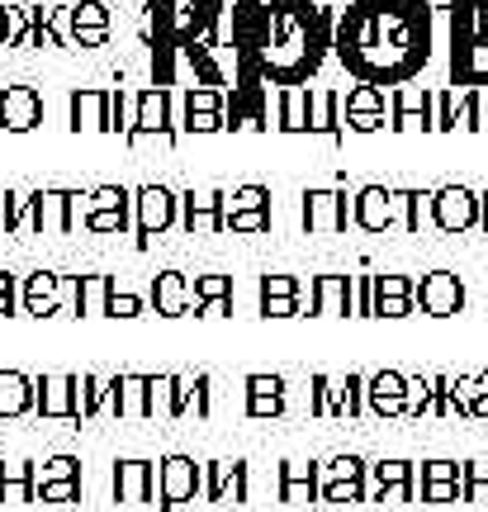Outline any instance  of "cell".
<instances>
[{"label":"cell","mask_w":488,"mask_h":512,"mask_svg":"<svg viewBox=\"0 0 488 512\" xmlns=\"http://www.w3.org/2000/svg\"><path fill=\"white\" fill-rule=\"evenodd\" d=\"M337 53L365 86L375 81H408L427 62V5L370 0L356 5L337 29Z\"/></svg>","instance_id":"1"},{"label":"cell","mask_w":488,"mask_h":512,"mask_svg":"<svg viewBox=\"0 0 488 512\" xmlns=\"http://www.w3.org/2000/svg\"><path fill=\"white\" fill-rule=\"evenodd\" d=\"M398 214H403V190H389V185H361L351 200V223L365 233H389Z\"/></svg>","instance_id":"2"},{"label":"cell","mask_w":488,"mask_h":512,"mask_svg":"<svg viewBox=\"0 0 488 512\" xmlns=\"http://www.w3.org/2000/svg\"><path fill=\"white\" fill-rule=\"evenodd\" d=\"M109 489H114V503H128V508H138V503H162V475H157L152 460H114Z\"/></svg>","instance_id":"3"},{"label":"cell","mask_w":488,"mask_h":512,"mask_svg":"<svg viewBox=\"0 0 488 512\" xmlns=\"http://www.w3.org/2000/svg\"><path fill=\"white\" fill-rule=\"evenodd\" d=\"M413 304L427 313V318H451V313L465 309V280H460L455 271H432V275H422V280H417Z\"/></svg>","instance_id":"4"},{"label":"cell","mask_w":488,"mask_h":512,"mask_svg":"<svg viewBox=\"0 0 488 512\" xmlns=\"http://www.w3.org/2000/svg\"><path fill=\"white\" fill-rule=\"evenodd\" d=\"M176 204H181V200H176L166 185H143V190L133 195V214H138V219H133V228H138V242H143V247L157 238V233H166V228L176 223Z\"/></svg>","instance_id":"5"},{"label":"cell","mask_w":488,"mask_h":512,"mask_svg":"<svg viewBox=\"0 0 488 512\" xmlns=\"http://www.w3.org/2000/svg\"><path fill=\"white\" fill-rule=\"evenodd\" d=\"M157 475H162V503H157V512H176L181 503L204 494V470L190 456H166L157 465Z\"/></svg>","instance_id":"6"},{"label":"cell","mask_w":488,"mask_h":512,"mask_svg":"<svg viewBox=\"0 0 488 512\" xmlns=\"http://www.w3.org/2000/svg\"><path fill=\"white\" fill-rule=\"evenodd\" d=\"M346 223H351V204L342 190H308L304 195V233L332 238V233H346Z\"/></svg>","instance_id":"7"},{"label":"cell","mask_w":488,"mask_h":512,"mask_svg":"<svg viewBox=\"0 0 488 512\" xmlns=\"http://www.w3.org/2000/svg\"><path fill=\"white\" fill-rule=\"evenodd\" d=\"M479 228V195L470 185H441L436 190V233H470Z\"/></svg>","instance_id":"8"},{"label":"cell","mask_w":488,"mask_h":512,"mask_svg":"<svg viewBox=\"0 0 488 512\" xmlns=\"http://www.w3.org/2000/svg\"><path fill=\"white\" fill-rule=\"evenodd\" d=\"M34 413L53 422H81L76 418V375H38L34 380Z\"/></svg>","instance_id":"9"},{"label":"cell","mask_w":488,"mask_h":512,"mask_svg":"<svg viewBox=\"0 0 488 512\" xmlns=\"http://www.w3.org/2000/svg\"><path fill=\"white\" fill-rule=\"evenodd\" d=\"M29 233L34 238H62V233H72V195L67 190H34Z\"/></svg>","instance_id":"10"},{"label":"cell","mask_w":488,"mask_h":512,"mask_svg":"<svg viewBox=\"0 0 488 512\" xmlns=\"http://www.w3.org/2000/svg\"><path fill=\"white\" fill-rule=\"evenodd\" d=\"M365 408L375 418H408V375L398 370H375L365 384Z\"/></svg>","instance_id":"11"},{"label":"cell","mask_w":488,"mask_h":512,"mask_svg":"<svg viewBox=\"0 0 488 512\" xmlns=\"http://www.w3.org/2000/svg\"><path fill=\"white\" fill-rule=\"evenodd\" d=\"M204 498L223 503V508L247 503V465L242 460H209L204 465Z\"/></svg>","instance_id":"12"},{"label":"cell","mask_w":488,"mask_h":512,"mask_svg":"<svg viewBox=\"0 0 488 512\" xmlns=\"http://www.w3.org/2000/svg\"><path fill=\"white\" fill-rule=\"evenodd\" d=\"M166 119H171V95H166L162 86L143 91V95H138V133H133L128 143L138 147V143H152V138H157L162 147H171V143H176V133L166 128Z\"/></svg>","instance_id":"13"},{"label":"cell","mask_w":488,"mask_h":512,"mask_svg":"<svg viewBox=\"0 0 488 512\" xmlns=\"http://www.w3.org/2000/svg\"><path fill=\"white\" fill-rule=\"evenodd\" d=\"M43 124V95L34 86H5L0 91V128L5 133H29Z\"/></svg>","instance_id":"14"},{"label":"cell","mask_w":488,"mask_h":512,"mask_svg":"<svg viewBox=\"0 0 488 512\" xmlns=\"http://www.w3.org/2000/svg\"><path fill=\"white\" fill-rule=\"evenodd\" d=\"M346 313H356V280L318 275L313 280V318H346Z\"/></svg>","instance_id":"15"},{"label":"cell","mask_w":488,"mask_h":512,"mask_svg":"<svg viewBox=\"0 0 488 512\" xmlns=\"http://www.w3.org/2000/svg\"><path fill=\"white\" fill-rule=\"evenodd\" d=\"M19 304L34 318H57L62 313V275L57 271H34L19 285Z\"/></svg>","instance_id":"16"},{"label":"cell","mask_w":488,"mask_h":512,"mask_svg":"<svg viewBox=\"0 0 488 512\" xmlns=\"http://www.w3.org/2000/svg\"><path fill=\"white\" fill-rule=\"evenodd\" d=\"M389 128H398V133H413V128H436L432 91H413V86L394 91V100H389Z\"/></svg>","instance_id":"17"},{"label":"cell","mask_w":488,"mask_h":512,"mask_svg":"<svg viewBox=\"0 0 488 512\" xmlns=\"http://www.w3.org/2000/svg\"><path fill=\"white\" fill-rule=\"evenodd\" d=\"M342 114H346V128H356V133H375V128H384V114H389V105H384V91L380 86H356V91H346L342 100Z\"/></svg>","instance_id":"18"},{"label":"cell","mask_w":488,"mask_h":512,"mask_svg":"<svg viewBox=\"0 0 488 512\" xmlns=\"http://www.w3.org/2000/svg\"><path fill=\"white\" fill-rule=\"evenodd\" d=\"M223 200L228 195H218V190H190L185 195V233L190 238H209V233H223Z\"/></svg>","instance_id":"19"},{"label":"cell","mask_w":488,"mask_h":512,"mask_svg":"<svg viewBox=\"0 0 488 512\" xmlns=\"http://www.w3.org/2000/svg\"><path fill=\"white\" fill-rule=\"evenodd\" d=\"M318 498H323L318 465H313V460H285V465H280V503L304 508V503H318Z\"/></svg>","instance_id":"20"},{"label":"cell","mask_w":488,"mask_h":512,"mask_svg":"<svg viewBox=\"0 0 488 512\" xmlns=\"http://www.w3.org/2000/svg\"><path fill=\"white\" fill-rule=\"evenodd\" d=\"M451 72H455V81H465V86H488V38L455 34Z\"/></svg>","instance_id":"21"},{"label":"cell","mask_w":488,"mask_h":512,"mask_svg":"<svg viewBox=\"0 0 488 512\" xmlns=\"http://www.w3.org/2000/svg\"><path fill=\"white\" fill-rule=\"evenodd\" d=\"M365 384H370V375H356V370L332 375V403H327V418H361V413H370V408H365Z\"/></svg>","instance_id":"22"},{"label":"cell","mask_w":488,"mask_h":512,"mask_svg":"<svg viewBox=\"0 0 488 512\" xmlns=\"http://www.w3.org/2000/svg\"><path fill=\"white\" fill-rule=\"evenodd\" d=\"M109 413L128 422L147 418V375H138V370L114 375V403H109Z\"/></svg>","instance_id":"23"},{"label":"cell","mask_w":488,"mask_h":512,"mask_svg":"<svg viewBox=\"0 0 488 512\" xmlns=\"http://www.w3.org/2000/svg\"><path fill=\"white\" fill-rule=\"evenodd\" d=\"M152 304L162 318H181L190 304H195V294H190V280L181 271H162L152 275Z\"/></svg>","instance_id":"24"},{"label":"cell","mask_w":488,"mask_h":512,"mask_svg":"<svg viewBox=\"0 0 488 512\" xmlns=\"http://www.w3.org/2000/svg\"><path fill=\"white\" fill-rule=\"evenodd\" d=\"M109 403H114V380H109V375H95V370L76 375V418L81 422L100 418Z\"/></svg>","instance_id":"25"},{"label":"cell","mask_w":488,"mask_h":512,"mask_svg":"<svg viewBox=\"0 0 488 512\" xmlns=\"http://www.w3.org/2000/svg\"><path fill=\"white\" fill-rule=\"evenodd\" d=\"M214 128H228L223 124V95L199 86V91H190V105H185V133H214Z\"/></svg>","instance_id":"26"},{"label":"cell","mask_w":488,"mask_h":512,"mask_svg":"<svg viewBox=\"0 0 488 512\" xmlns=\"http://www.w3.org/2000/svg\"><path fill=\"white\" fill-rule=\"evenodd\" d=\"M34 413V380L24 370H0V418Z\"/></svg>","instance_id":"27"},{"label":"cell","mask_w":488,"mask_h":512,"mask_svg":"<svg viewBox=\"0 0 488 512\" xmlns=\"http://www.w3.org/2000/svg\"><path fill=\"white\" fill-rule=\"evenodd\" d=\"M105 124H109V91H76L72 95L76 133H105Z\"/></svg>","instance_id":"28"},{"label":"cell","mask_w":488,"mask_h":512,"mask_svg":"<svg viewBox=\"0 0 488 512\" xmlns=\"http://www.w3.org/2000/svg\"><path fill=\"white\" fill-rule=\"evenodd\" d=\"M0 503H34V460H0Z\"/></svg>","instance_id":"29"},{"label":"cell","mask_w":488,"mask_h":512,"mask_svg":"<svg viewBox=\"0 0 488 512\" xmlns=\"http://www.w3.org/2000/svg\"><path fill=\"white\" fill-rule=\"evenodd\" d=\"M337 110H342V95L318 86V91H308V133H327V138H337Z\"/></svg>","instance_id":"30"},{"label":"cell","mask_w":488,"mask_h":512,"mask_svg":"<svg viewBox=\"0 0 488 512\" xmlns=\"http://www.w3.org/2000/svg\"><path fill=\"white\" fill-rule=\"evenodd\" d=\"M365 479H370V489H375V494H380V489H398V484H417V489H422L413 460H375Z\"/></svg>","instance_id":"31"},{"label":"cell","mask_w":488,"mask_h":512,"mask_svg":"<svg viewBox=\"0 0 488 512\" xmlns=\"http://www.w3.org/2000/svg\"><path fill=\"white\" fill-rule=\"evenodd\" d=\"M147 418L176 422V375H147Z\"/></svg>","instance_id":"32"},{"label":"cell","mask_w":488,"mask_h":512,"mask_svg":"<svg viewBox=\"0 0 488 512\" xmlns=\"http://www.w3.org/2000/svg\"><path fill=\"white\" fill-rule=\"evenodd\" d=\"M403 228L408 233H422V228H436V190H403Z\"/></svg>","instance_id":"33"},{"label":"cell","mask_w":488,"mask_h":512,"mask_svg":"<svg viewBox=\"0 0 488 512\" xmlns=\"http://www.w3.org/2000/svg\"><path fill=\"white\" fill-rule=\"evenodd\" d=\"M271 204V190L266 185H237L233 195L223 200V219H233V214H261Z\"/></svg>","instance_id":"34"},{"label":"cell","mask_w":488,"mask_h":512,"mask_svg":"<svg viewBox=\"0 0 488 512\" xmlns=\"http://www.w3.org/2000/svg\"><path fill=\"white\" fill-rule=\"evenodd\" d=\"M109 294H114V280H109V275H81V318L105 313Z\"/></svg>","instance_id":"35"},{"label":"cell","mask_w":488,"mask_h":512,"mask_svg":"<svg viewBox=\"0 0 488 512\" xmlns=\"http://www.w3.org/2000/svg\"><path fill=\"white\" fill-rule=\"evenodd\" d=\"M280 128L285 133H308V91L304 86H290L285 100H280Z\"/></svg>","instance_id":"36"},{"label":"cell","mask_w":488,"mask_h":512,"mask_svg":"<svg viewBox=\"0 0 488 512\" xmlns=\"http://www.w3.org/2000/svg\"><path fill=\"white\" fill-rule=\"evenodd\" d=\"M436 375H408V418H432Z\"/></svg>","instance_id":"37"},{"label":"cell","mask_w":488,"mask_h":512,"mask_svg":"<svg viewBox=\"0 0 488 512\" xmlns=\"http://www.w3.org/2000/svg\"><path fill=\"white\" fill-rule=\"evenodd\" d=\"M190 294H195V309H204V304H218V299H233V280L228 275H195Z\"/></svg>","instance_id":"38"},{"label":"cell","mask_w":488,"mask_h":512,"mask_svg":"<svg viewBox=\"0 0 488 512\" xmlns=\"http://www.w3.org/2000/svg\"><path fill=\"white\" fill-rule=\"evenodd\" d=\"M318 503H337V508H351V503H365V479H327L323 498Z\"/></svg>","instance_id":"39"},{"label":"cell","mask_w":488,"mask_h":512,"mask_svg":"<svg viewBox=\"0 0 488 512\" xmlns=\"http://www.w3.org/2000/svg\"><path fill=\"white\" fill-rule=\"evenodd\" d=\"M57 479H81V460L76 456H53L34 465V489L38 484H57Z\"/></svg>","instance_id":"40"},{"label":"cell","mask_w":488,"mask_h":512,"mask_svg":"<svg viewBox=\"0 0 488 512\" xmlns=\"http://www.w3.org/2000/svg\"><path fill=\"white\" fill-rule=\"evenodd\" d=\"M465 503L488 508V460H470L465 465Z\"/></svg>","instance_id":"41"},{"label":"cell","mask_w":488,"mask_h":512,"mask_svg":"<svg viewBox=\"0 0 488 512\" xmlns=\"http://www.w3.org/2000/svg\"><path fill=\"white\" fill-rule=\"evenodd\" d=\"M81 29H109V10L100 5V0H81V5H72V34H81Z\"/></svg>","instance_id":"42"},{"label":"cell","mask_w":488,"mask_h":512,"mask_svg":"<svg viewBox=\"0 0 488 512\" xmlns=\"http://www.w3.org/2000/svg\"><path fill=\"white\" fill-rule=\"evenodd\" d=\"M304 280L299 275H261V299H299Z\"/></svg>","instance_id":"43"},{"label":"cell","mask_w":488,"mask_h":512,"mask_svg":"<svg viewBox=\"0 0 488 512\" xmlns=\"http://www.w3.org/2000/svg\"><path fill=\"white\" fill-rule=\"evenodd\" d=\"M422 484H465V465H455V460H422Z\"/></svg>","instance_id":"44"},{"label":"cell","mask_w":488,"mask_h":512,"mask_svg":"<svg viewBox=\"0 0 488 512\" xmlns=\"http://www.w3.org/2000/svg\"><path fill=\"white\" fill-rule=\"evenodd\" d=\"M474 399H479V375H451V403L455 413H474Z\"/></svg>","instance_id":"45"},{"label":"cell","mask_w":488,"mask_h":512,"mask_svg":"<svg viewBox=\"0 0 488 512\" xmlns=\"http://www.w3.org/2000/svg\"><path fill=\"white\" fill-rule=\"evenodd\" d=\"M76 498H81V479H57L34 489V503H76Z\"/></svg>","instance_id":"46"},{"label":"cell","mask_w":488,"mask_h":512,"mask_svg":"<svg viewBox=\"0 0 488 512\" xmlns=\"http://www.w3.org/2000/svg\"><path fill=\"white\" fill-rule=\"evenodd\" d=\"M143 313H147V304L138 299V294H133V290H119V285H114L105 318H143Z\"/></svg>","instance_id":"47"},{"label":"cell","mask_w":488,"mask_h":512,"mask_svg":"<svg viewBox=\"0 0 488 512\" xmlns=\"http://www.w3.org/2000/svg\"><path fill=\"white\" fill-rule=\"evenodd\" d=\"M247 399H285V375H247Z\"/></svg>","instance_id":"48"},{"label":"cell","mask_w":488,"mask_h":512,"mask_svg":"<svg viewBox=\"0 0 488 512\" xmlns=\"http://www.w3.org/2000/svg\"><path fill=\"white\" fill-rule=\"evenodd\" d=\"M327 403H332V375H313L308 380V413L327 418Z\"/></svg>","instance_id":"49"},{"label":"cell","mask_w":488,"mask_h":512,"mask_svg":"<svg viewBox=\"0 0 488 512\" xmlns=\"http://www.w3.org/2000/svg\"><path fill=\"white\" fill-rule=\"evenodd\" d=\"M455 105H460V100H455V95L446 91V86H436V91H432V110H436V133H446V128H455Z\"/></svg>","instance_id":"50"},{"label":"cell","mask_w":488,"mask_h":512,"mask_svg":"<svg viewBox=\"0 0 488 512\" xmlns=\"http://www.w3.org/2000/svg\"><path fill=\"white\" fill-rule=\"evenodd\" d=\"M223 228H233V233H266L271 228V209H261V214H233V219H223Z\"/></svg>","instance_id":"51"},{"label":"cell","mask_w":488,"mask_h":512,"mask_svg":"<svg viewBox=\"0 0 488 512\" xmlns=\"http://www.w3.org/2000/svg\"><path fill=\"white\" fill-rule=\"evenodd\" d=\"M356 318H375V275H356Z\"/></svg>","instance_id":"52"},{"label":"cell","mask_w":488,"mask_h":512,"mask_svg":"<svg viewBox=\"0 0 488 512\" xmlns=\"http://www.w3.org/2000/svg\"><path fill=\"white\" fill-rule=\"evenodd\" d=\"M417 494H422V503H460L465 484H422Z\"/></svg>","instance_id":"53"},{"label":"cell","mask_w":488,"mask_h":512,"mask_svg":"<svg viewBox=\"0 0 488 512\" xmlns=\"http://www.w3.org/2000/svg\"><path fill=\"white\" fill-rule=\"evenodd\" d=\"M128 228V209H114V214H91L86 233H124Z\"/></svg>","instance_id":"54"},{"label":"cell","mask_w":488,"mask_h":512,"mask_svg":"<svg viewBox=\"0 0 488 512\" xmlns=\"http://www.w3.org/2000/svg\"><path fill=\"white\" fill-rule=\"evenodd\" d=\"M266 318H299V299H261Z\"/></svg>","instance_id":"55"},{"label":"cell","mask_w":488,"mask_h":512,"mask_svg":"<svg viewBox=\"0 0 488 512\" xmlns=\"http://www.w3.org/2000/svg\"><path fill=\"white\" fill-rule=\"evenodd\" d=\"M285 399H247V418H280Z\"/></svg>","instance_id":"56"},{"label":"cell","mask_w":488,"mask_h":512,"mask_svg":"<svg viewBox=\"0 0 488 512\" xmlns=\"http://www.w3.org/2000/svg\"><path fill=\"white\" fill-rule=\"evenodd\" d=\"M76 38H81L86 48H100V43H105V38H109V29H81V34H76Z\"/></svg>","instance_id":"57"},{"label":"cell","mask_w":488,"mask_h":512,"mask_svg":"<svg viewBox=\"0 0 488 512\" xmlns=\"http://www.w3.org/2000/svg\"><path fill=\"white\" fill-rule=\"evenodd\" d=\"M233 309V304H228V299H218V304H204V309H195L199 318H223V313Z\"/></svg>","instance_id":"58"},{"label":"cell","mask_w":488,"mask_h":512,"mask_svg":"<svg viewBox=\"0 0 488 512\" xmlns=\"http://www.w3.org/2000/svg\"><path fill=\"white\" fill-rule=\"evenodd\" d=\"M15 304H19V290L15 294H0V318H10V313H15Z\"/></svg>","instance_id":"59"},{"label":"cell","mask_w":488,"mask_h":512,"mask_svg":"<svg viewBox=\"0 0 488 512\" xmlns=\"http://www.w3.org/2000/svg\"><path fill=\"white\" fill-rule=\"evenodd\" d=\"M479 228H484V233H488V190H484V195H479Z\"/></svg>","instance_id":"60"},{"label":"cell","mask_w":488,"mask_h":512,"mask_svg":"<svg viewBox=\"0 0 488 512\" xmlns=\"http://www.w3.org/2000/svg\"><path fill=\"white\" fill-rule=\"evenodd\" d=\"M470 418H488V394H479V399H474V413Z\"/></svg>","instance_id":"61"},{"label":"cell","mask_w":488,"mask_h":512,"mask_svg":"<svg viewBox=\"0 0 488 512\" xmlns=\"http://www.w3.org/2000/svg\"><path fill=\"white\" fill-rule=\"evenodd\" d=\"M5 29H10V19H5V5H0V43H5Z\"/></svg>","instance_id":"62"}]
</instances>
